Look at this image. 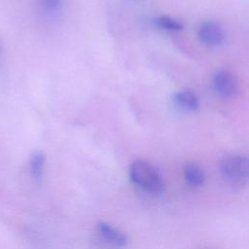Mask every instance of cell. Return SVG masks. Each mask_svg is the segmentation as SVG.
<instances>
[{
    "label": "cell",
    "instance_id": "6da1fadb",
    "mask_svg": "<svg viewBox=\"0 0 249 249\" xmlns=\"http://www.w3.org/2000/svg\"><path fill=\"white\" fill-rule=\"evenodd\" d=\"M131 181L144 191L159 195L163 191V181L158 170L149 162L138 160L129 166Z\"/></svg>",
    "mask_w": 249,
    "mask_h": 249
},
{
    "label": "cell",
    "instance_id": "7a4b0ae2",
    "mask_svg": "<svg viewBox=\"0 0 249 249\" xmlns=\"http://www.w3.org/2000/svg\"><path fill=\"white\" fill-rule=\"evenodd\" d=\"M220 171L231 186L245 187L249 177V160L245 156L227 155L220 162Z\"/></svg>",
    "mask_w": 249,
    "mask_h": 249
},
{
    "label": "cell",
    "instance_id": "3957f363",
    "mask_svg": "<svg viewBox=\"0 0 249 249\" xmlns=\"http://www.w3.org/2000/svg\"><path fill=\"white\" fill-rule=\"evenodd\" d=\"M197 37L201 43L206 46H219L224 42V31L215 21H204L198 28Z\"/></svg>",
    "mask_w": 249,
    "mask_h": 249
},
{
    "label": "cell",
    "instance_id": "277c9868",
    "mask_svg": "<svg viewBox=\"0 0 249 249\" xmlns=\"http://www.w3.org/2000/svg\"><path fill=\"white\" fill-rule=\"evenodd\" d=\"M213 87L217 94L222 97H231L237 91V81L230 72L222 70L215 74Z\"/></svg>",
    "mask_w": 249,
    "mask_h": 249
},
{
    "label": "cell",
    "instance_id": "5b68a950",
    "mask_svg": "<svg viewBox=\"0 0 249 249\" xmlns=\"http://www.w3.org/2000/svg\"><path fill=\"white\" fill-rule=\"evenodd\" d=\"M97 232L105 242L114 247L122 248L127 243V238L124 233L105 222L97 224Z\"/></svg>",
    "mask_w": 249,
    "mask_h": 249
},
{
    "label": "cell",
    "instance_id": "8992f818",
    "mask_svg": "<svg viewBox=\"0 0 249 249\" xmlns=\"http://www.w3.org/2000/svg\"><path fill=\"white\" fill-rule=\"evenodd\" d=\"M174 104L181 110L192 112L198 108V99L196 95L190 90H182L173 96Z\"/></svg>",
    "mask_w": 249,
    "mask_h": 249
},
{
    "label": "cell",
    "instance_id": "52a82bcc",
    "mask_svg": "<svg viewBox=\"0 0 249 249\" xmlns=\"http://www.w3.org/2000/svg\"><path fill=\"white\" fill-rule=\"evenodd\" d=\"M186 182L193 187H199L204 184L205 174L203 169L196 163H187L183 169Z\"/></svg>",
    "mask_w": 249,
    "mask_h": 249
},
{
    "label": "cell",
    "instance_id": "ba28073f",
    "mask_svg": "<svg viewBox=\"0 0 249 249\" xmlns=\"http://www.w3.org/2000/svg\"><path fill=\"white\" fill-rule=\"evenodd\" d=\"M44 166H45V156L42 152H35L30 158L29 160V169L30 172L36 180L42 178L44 173Z\"/></svg>",
    "mask_w": 249,
    "mask_h": 249
},
{
    "label": "cell",
    "instance_id": "9c48e42d",
    "mask_svg": "<svg viewBox=\"0 0 249 249\" xmlns=\"http://www.w3.org/2000/svg\"><path fill=\"white\" fill-rule=\"evenodd\" d=\"M154 24L160 29L167 30V31H178L183 28V24L169 17H158L154 19Z\"/></svg>",
    "mask_w": 249,
    "mask_h": 249
},
{
    "label": "cell",
    "instance_id": "30bf717a",
    "mask_svg": "<svg viewBox=\"0 0 249 249\" xmlns=\"http://www.w3.org/2000/svg\"><path fill=\"white\" fill-rule=\"evenodd\" d=\"M42 10L49 14L54 15L61 10L62 0H38Z\"/></svg>",
    "mask_w": 249,
    "mask_h": 249
},
{
    "label": "cell",
    "instance_id": "8fae6325",
    "mask_svg": "<svg viewBox=\"0 0 249 249\" xmlns=\"http://www.w3.org/2000/svg\"><path fill=\"white\" fill-rule=\"evenodd\" d=\"M0 53H1V45H0Z\"/></svg>",
    "mask_w": 249,
    "mask_h": 249
}]
</instances>
